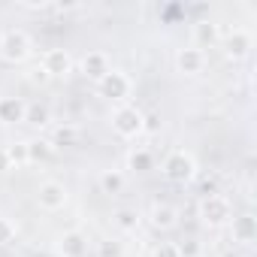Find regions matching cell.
Wrapping results in <instances>:
<instances>
[{"mask_svg":"<svg viewBox=\"0 0 257 257\" xmlns=\"http://www.w3.org/2000/svg\"><path fill=\"white\" fill-rule=\"evenodd\" d=\"M112 131L124 140H137L146 131V112L131 106V103H121L112 109Z\"/></svg>","mask_w":257,"mask_h":257,"instance_id":"obj_1","label":"cell"},{"mask_svg":"<svg viewBox=\"0 0 257 257\" xmlns=\"http://www.w3.org/2000/svg\"><path fill=\"white\" fill-rule=\"evenodd\" d=\"M161 170H164V176H167L170 182H176V185H188L191 179H197V161H194V155L185 152V149H173V152L164 158Z\"/></svg>","mask_w":257,"mask_h":257,"instance_id":"obj_2","label":"cell"},{"mask_svg":"<svg viewBox=\"0 0 257 257\" xmlns=\"http://www.w3.org/2000/svg\"><path fill=\"white\" fill-rule=\"evenodd\" d=\"M31 52H34V43L22 28H10L0 34V58L7 64H22L31 58Z\"/></svg>","mask_w":257,"mask_h":257,"instance_id":"obj_3","label":"cell"},{"mask_svg":"<svg viewBox=\"0 0 257 257\" xmlns=\"http://www.w3.org/2000/svg\"><path fill=\"white\" fill-rule=\"evenodd\" d=\"M233 218V206L224 194H209L200 200V221L206 227H224Z\"/></svg>","mask_w":257,"mask_h":257,"instance_id":"obj_4","label":"cell"},{"mask_svg":"<svg viewBox=\"0 0 257 257\" xmlns=\"http://www.w3.org/2000/svg\"><path fill=\"white\" fill-rule=\"evenodd\" d=\"M67 200H70V194H67V185H64V182L49 179V182H43V185L37 188V203H40V209H46V212L64 209Z\"/></svg>","mask_w":257,"mask_h":257,"instance_id":"obj_5","label":"cell"},{"mask_svg":"<svg viewBox=\"0 0 257 257\" xmlns=\"http://www.w3.org/2000/svg\"><path fill=\"white\" fill-rule=\"evenodd\" d=\"M131 88H134V82L127 79V73H121V70H109V73L97 82V91H100L106 100H124L127 94H131Z\"/></svg>","mask_w":257,"mask_h":257,"instance_id":"obj_6","label":"cell"},{"mask_svg":"<svg viewBox=\"0 0 257 257\" xmlns=\"http://www.w3.org/2000/svg\"><path fill=\"white\" fill-rule=\"evenodd\" d=\"M203 67H206V52L203 49L185 46V49L176 52V70L182 76H197V73H203Z\"/></svg>","mask_w":257,"mask_h":257,"instance_id":"obj_7","label":"cell"},{"mask_svg":"<svg viewBox=\"0 0 257 257\" xmlns=\"http://www.w3.org/2000/svg\"><path fill=\"white\" fill-rule=\"evenodd\" d=\"M40 64H43V73L52 76V79H61V76H67L73 70V58H70L67 49H49V52H43Z\"/></svg>","mask_w":257,"mask_h":257,"instance_id":"obj_8","label":"cell"},{"mask_svg":"<svg viewBox=\"0 0 257 257\" xmlns=\"http://www.w3.org/2000/svg\"><path fill=\"white\" fill-rule=\"evenodd\" d=\"M230 239L239 242V245H251L257 239V218L251 212L245 215H233L230 218Z\"/></svg>","mask_w":257,"mask_h":257,"instance_id":"obj_9","label":"cell"},{"mask_svg":"<svg viewBox=\"0 0 257 257\" xmlns=\"http://www.w3.org/2000/svg\"><path fill=\"white\" fill-rule=\"evenodd\" d=\"M55 248H58L61 257H85L88 254V239L79 230H67V233L58 236V245Z\"/></svg>","mask_w":257,"mask_h":257,"instance_id":"obj_10","label":"cell"},{"mask_svg":"<svg viewBox=\"0 0 257 257\" xmlns=\"http://www.w3.org/2000/svg\"><path fill=\"white\" fill-rule=\"evenodd\" d=\"M251 46H254L251 34H248V31H239V28L224 40V52H227L230 61H242V58H248V55H251Z\"/></svg>","mask_w":257,"mask_h":257,"instance_id":"obj_11","label":"cell"},{"mask_svg":"<svg viewBox=\"0 0 257 257\" xmlns=\"http://www.w3.org/2000/svg\"><path fill=\"white\" fill-rule=\"evenodd\" d=\"M149 224H152L155 230H173V227L179 224V212H176L170 203H155V206L149 209Z\"/></svg>","mask_w":257,"mask_h":257,"instance_id":"obj_12","label":"cell"},{"mask_svg":"<svg viewBox=\"0 0 257 257\" xmlns=\"http://www.w3.org/2000/svg\"><path fill=\"white\" fill-rule=\"evenodd\" d=\"M109 70H112V67H109L106 52H88V55L82 58V73H85L88 79H94V82H100Z\"/></svg>","mask_w":257,"mask_h":257,"instance_id":"obj_13","label":"cell"},{"mask_svg":"<svg viewBox=\"0 0 257 257\" xmlns=\"http://www.w3.org/2000/svg\"><path fill=\"white\" fill-rule=\"evenodd\" d=\"M28 103L22 97H0V124H19L25 121Z\"/></svg>","mask_w":257,"mask_h":257,"instance_id":"obj_14","label":"cell"},{"mask_svg":"<svg viewBox=\"0 0 257 257\" xmlns=\"http://www.w3.org/2000/svg\"><path fill=\"white\" fill-rule=\"evenodd\" d=\"M79 127L76 124H61V127H55V131H52V149H70V146H76L79 143Z\"/></svg>","mask_w":257,"mask_h":257,"instance_id":"obj_15","label":"cell"},{"mask_svg":"<svg viewBox=\"0 0 257 257\" xmlns=\"http://www.w3.org/2000/svg\"><path fill=\"white\" fill-rule=\"evenodd\" d=\"M218 43V28L212 22H194V46L197 49H209Z\"/></svg>","mask_w":257,"mask_h":257,"instance_id":"obj_16","label":"cell"},{"mask_svg":"<svg viewBox=\"0 0 257 257\" xmlns=\"http://www.w3.org/2000/svg\"><path fill=\"white\" fill-rule=\"evenodd\" d=\"M124 185H127V179L121 170H103L100 173V191L103 194H121Z\"/></svg>","mask_w":257,"mask_h":257,"instance_id":"obj_17","label":"cell"},{"mask_svg":"<svg viewBox=\"0 0 257 257\" xmlns=\"http://www.w3.org/2000/svg\"><path fill=\"white\" fill-rule=\"evenodd\" d=\"M155 167V155L149 149H134L131 155H127V170H134V173H149Z\"/></svg>","mask_w":257,"mask_h":257,"instance_id":"obj_18","label":"cell"},{"mask_svg":"<svg viewBox=\"0 0 257 257\" xmlns=\"http://www.w3.org/2000/svg\"><path fill=\"white\" fill-rule=\"evenodd\" d=\"M52 155H55V149H52L49 140H28V161H31V164L49 161Z\"/></svg>","mask_w":257,"mask_h":257,"instance_id":"obj_19","label":"cell"},{"mask_svg":"<svg viewBox=\"0 0 257 257\" xmlns=\"http://www.w3.org/2000/svg\"><path fill=\"white\" fill-rule=\"evenodd\" d=\"M115 227L124 230V233H137V227H140V215H137L134 209H118V212H115Z\"/></svg>","mask_w":257,"mask_h":257,"instance_id":"obj_20","label":"cell"},{"mask_svg":"<svg viewBox=\"0 0 257 257\" xmlns=\"http://www.w3.org/2000/svg\"><path fill=\"white\" fill-rule=\"evenodd\" d=\"M49 106H43V103H28V109H25V121L28 124H37V127H43V124H49Z\"/></svg>","mask_w":257,"mask_h":257,"instance_id":"obj_21","label":"cell"},{"mask_svg":"<svg viewBox=\"0 0 257 257\" xmlns=\"http://www.w3.org/2000/svg\"><path fill=\"white\" fill-rule=\"evenodd\" d=\"M7 158H10V164H16V167L31 164V161H28V143H13V146H7Z\"/></svg>","mask_w":257,"mask_h":257,"instance_id":"obj_22","label":"cell"},{"mask_svg":"<svg viewBox=\"0 0 257 257\" xmlns=\"http://www.w3.org/2000/svg\"><path fill=\"white\" fill-rule=\"evenodd\" d=\"M16 236H19V227L10 218H0V245H13Z\"/></svg>","mask_w":257,"mask_h":257,"instance_id":"obj_23","label":"cell"},{"mask_svg":"<svg viewBox=\"0 0 257 257\" xmlns=\"http://www.w3.org/2000/svg\"><path fill=\"white\" fill-rule=\"evenodd\" d=\"M97 254H100V257H121V242L103 239V242L97 245Z\"/></svg>","mask_w":257,"mask_h":257,"instance_id":"obj_24","label":"cell"},{"mask_svg":"<svg viewBox=\"0 0 257 257\" xmlns=\"http://www.w3.org/2000/svg\"><path fill=\"white\" fill-rule=\"evenodd\" d=\"M152 257H182V254H179V245L176 242H161Z\"/></svg>","mask_w":257,"mask_h":257,"instance_id":"obj_25","label":"cell"},{"mask_svg":"<svg viewBox=\"0 0 257 257\" xmlns=\"http://www.w3.org/2000/svg\"><path fill=\"white\" fill-rule=\"evenodd\" d=\"M179 254H182V257H200V242H197V239H185V242L179 245Z\"/></svg>","mask_w":257,"mask_h":257,"instance_id":"obj_26","label":"cell"},{"mask_svg":"<svg viewBox=\"0 0 257 257\" xmlns=\"http://www.w3.org/2000/svg\"><path fill=\"white\" fill-rule=\"evenodd\" d=\"M200 188H203V197L218 194V179H215V176H203V179H200Z\"/></svg>","mask_w":257,"mask_h":257,"instance_id":"obj_27","label":"cell"},{"mask_svg":"<svg viewBox=\"0 0 257 257\" xmlns=\"http://www.w3.org/2000/svg\"><path fill=\"white\" fill-rule=\"evenodd\" d=\"M7 170H13V164L7 158V149H0V173H7Z\"/></svg>","mask_w":257,"mask_h":257,"instance_id":"obj_28","label":"cell"}]
</instances>
